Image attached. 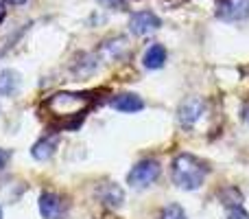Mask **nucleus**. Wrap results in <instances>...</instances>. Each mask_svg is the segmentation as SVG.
I'll use <instances>...</instances> for the list:
<instances>
[{"label": "nucleus", "mask_w": 249, "mask_h": 219, "mask_svg": "<svg viewBox=\"0 0 249 219\" xmlns=\"http://www.w3.org/2000/svg\"><path fill=\"white\" fill-rule=\"evenodd\" d=\"M99 2L107 9H123L127 4V0H99Z\"/></svg>", "instance_id": "nucleus-15"}, {"label": "nucleus", "mask_w": 249, "mask_h": 219, "mask_svg": "<svg viewBox=\"0 0 249 219\" xmlns=\"http://www.w3.org/2000/svg\"><path fill=\"white\" fill-rule=\"evenodd\" d=\"M112 105H114V110H118V112H138V110H142V99L138 95H129V92H124V95H118L116 99L112 101Z\"/></svg>", "instance_id": "nucleus-9"}, {"label": "nucleus", "mask_w": 249, "mask_h": 219, "mask_svg": "<svg viewBox=\"0 0 249 219\" xmlns=\"http://www.w3.org/2000/svg\"><path fill=\"white\" fill-rule=\"evenodd\" d=\"M61 211H64V204L61 198L55 193H42L39 195V213L44 219H61Z\"/></svg>", "instance_id": "nucleus-7"}, {"label": "nucleus", "mask_w": 249, "mask_h": 219, "mask_svg": "<svg viewBox=\"0 0 249 219\" xmlns=\"http://www.w3.org/2000/svg\"><path fill=\"white\" fill-rule=\"evenodd\" d=\"M53 151H55V140H51V138H44V140L35 142L33 149H31V154H33L35 160H48L53 156Z\"/></svg>", "instance_id": "nucleus-11"}, {"label": "nucleus", "mask_w": 249, "mask_h": 219, "mask_svg": "<svg viewBox=\"0 0 249 219\" xmlns=\"http://www.w3.org/2000/svg\"><path fill=\"white\" fill-rule=\"evenodd\" d=\"M92 105V97L86 92H55L46 101V112L57 120H70L83 116Z\"/></svg>", "instance_id": "nucleus-1"}, {"label": "nucleus", "mask_w": 249, "mask_h": 219, "mask_svg": "<svg viewBox=\"0 0 249 219\" xmlns=\"http://www.w3.org/2000/svg\"><path fill=\"white\" fill-rule=\"evenodd\" d=\"M158 178H160V162L153 158H146V160H140V162L129 171L127 182L133 189H144V186L153 184Z\"/></svg>", "instance_id": "nucleus-3"}, {"label": "nucleus", "mask_w": 249, "mask_h": 219, "mask_svg": "<svg viewBox=\"0 0 249 219\" xmlns=\"http://www.w3.org/2000/svg\"><path fill=\"white\" fill-rule=\"evenodd\" d=\"M208 167L193 154H179L173 160V182L184 191H195L203 184Z\"/></svg>", "instance_id": "nucleus-2"}, {"label": "nucleus", "mask_w": 249, "mask_h": 219, "mask_svg": "<svg viewBox=\"0 0 249 219\" xmlns=\"http://www.w3.org/2000/svg\"><path fill=\"white\" fill-rule=\"evenodd\" d=\"M160 26H162V20L151 11H138L129 18V29H131L133 35L153 33V31H158Z\"/></svg>", "instance_id": "nucleus-5"}, {"label": "nucleus", "mask_w": 249, "mask_h": 219, "mask_svg": "<svg viewBox=\"0 0 249 219\" xmlns=\"http://www.w3.org/2000/svg\"><path fill=\"white\" fill-rule=\"evenodd\" d=\"M9 158H11V154H9V151H7V149H0V171H2V169H4V167H7Z\"/></svg>", "instance_id": "nucleus-16"}, {"label": "nucleus", "mask_w": 249, "mask_h": 219, "mask_svg": "<svg viewBox=\"0 0 249 219\" xmlns=\"http://www.w3.org/2000/svg\"><path fill=\"white\" fill-rule=\"evenodd\" d=\"M216 18L225 22H238L249 18V0H219Z\"/></svg>", "instance_id": "nucleus-4"}, {"label": "nucleus", "mask_w": 249, "mask_h": 219, "mask_svg": "<svg viewBox=\"0 0 249 219\" xmlns=\"http://www.w3.org/2000/svg\"><path fill=\"white\" fill-rule=\"evenodd\" d=\"M101 195H103V199L109 204V206H121L123 199H124L123 191L118 189L116 184H107V186H105V191H103Z\"/></svg>", "instance_id": "nucleus-12"}, {"label": "nucleus", "mask_w": 249, "mask_h": 219, "mask_svg": "<svg viewBox=\"0 0 249 219\" xmlns=\"http://www.w3.org/2000/svg\"><path fill=\"white\" fill-rule=\"evenodd\" d=\"M0 219H2V211H0Z\"/></svg>", "instance_id": "nucleus-19"}, {"label": "nucleus", "mask_w": 249, "mask_h": 219, "mask_svg": "<svg viewBox=\"0 0 249 219\" xmlns=\"http://www.w3.org/2000/svg\"><path fill=\"white\" fill-rule=\"evenodd\" d=\"M142 61H144V66L146 68H151V70L162 68L164 61H166V48H164L162 44H151V46L146 48L144 60Z\"/></svg>", "instance_id": "nucleus-8"}, {"label": "nucleus", "mask_w": 249, "mask_h": 219, "mask_svg": "<svg viewBox=\"0 0 249 219\" xmlns=\"http://www.w3.org/2000/svg\"><path fill=\"white\" fill-rule=\"evenodd\" d=\"M228 208V219H249V213L243 208V204H230Z\"/></svg>", "instance_id": "nucleus-14"}, {"label": "nucleus", "mask_w": 249, "mask_h": 219, "mask_svg": "<svg viewBox=\"0 0 249 219\" xmlns=\"http://www.w3.org/2000/svg\"><path fill=\"white\" fill-rule=\"evenodd\" d=\"M201 114H203V101L197 99V97H190L179 108V123L184 127H190V125H195L201 119Z\"/></svg>", "instance_id": "nucleus-6"}, {"label": "nucleus", "mask_w": 249, "mask_h": 219, "mask_svg": "<svg viewBox=\"0 0 249 219\" xmlns=\"http://www.w3.org/2000/svg\"><path fill=\"white\" fill-rule=\"evenodd\" d=\"M20 88V75L16 70H2L0 73V95L11 97Z\"/></svg>", "instance_id": "nucleus-10"}, {"label": "nucleus", "mask_w": 249, "mask_h": 219, "mask_svg": "<svg viewBox=\"0 0 249 219\" xmlns=\"http://www.w3.org/2000/svg\"><path fill=\"white\" fill-rule=\"evenodd\" d=\"M160 219H188V217H186L184 208H181L179 204H168V206L162 211V217Z\"/></svg>", "instance_id": "nucleus-13"}, {"label": "nucleus", "mask_w": 249, "mask_h": 219, "mask_svg": "<svg viewBox=\"0 0 249 219\" xmlns=\"http://www.w3.org/2000/svg\"><path fill=\"white\" fill-rule=\"evenodd\" d=\"M4 16H7V9H4V2L0 0V22L4 20Z\"/></svg>", "instance_id": "nucleus-17"}, {"label": "nucleus", "mask_w": 249, "mask_h": 219, "mask_svg": "<svg viewBox=\"0 0 249 219\" xmlns=\"http://www.w3.org/2000/svg\"><path fill=\"white\" fill-rule=\"evenodd\" d=\"M7 2H11V4H24L26 0H7Z\"/></svg>", "instance_id": "nucleus-18"}]
</instances>
